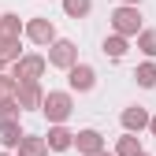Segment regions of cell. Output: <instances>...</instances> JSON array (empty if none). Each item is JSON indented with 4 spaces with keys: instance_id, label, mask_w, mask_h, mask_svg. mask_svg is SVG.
Returning <instances> with one entry per match:
<instances>
[{
    "instance_id": "21",
    "label": "cell",
    "mask_w": 156,
    "mask_h": 156,
    "mask_svg": "<svg viewBox=\"0 0 156 156\" xmlns=\"http://www.w3.org/2000/svg\"><path fill=\"white\" fill-rule=\"evenodd\" d=\"M8 119H19V104L15 101H0V123H8Z\"/></svg>"
},
{
    "instance_id": "5",
    "label": "cell",
    "mask_w": 156,
    "mask_h": 156,
    "mask_svg": "<svg viewBox=\"0 0 156 156\" xmlns=\"http://www.w3.org/2000/svg\"><path fill=\"white\" fill-rule=\"evenodd\" d=\"M41 82H19L15 86V104L19 112H34V108H41Z\"/></svg>"
},
{
    "instance_id": "27",
    "label": "cell",
    "mask_w": 156,
    "mask_h": 156,
    "mask_svg": "<svg viewBox=\"0 0 156 156\" xmlns=\"http://www.w3.org/2000/svg\"><path fill=\"white\" fill-rule=\"evenodd\" d=\"M0 156H11V152H0Z\"/></svg>"
},
{
    "instance_id": "10",
    "label": "cell",
    "mask_w": 156,
    "mask_h": 156,
    "mask_svg": "<svg viewBox=\"0 0 156 156\" xmlns=\"http://www.w3.org/2000/svg\"><path fill=\"white\" fill-rule=\"evenodd\" d=\"M45 145H48L52 152H67V149L74 145V134H71L67 126H48V138H45Z\"/></svg>"
},
{
    "instance_id": "17",
    "label": "cell",
    "mask_w": 156,
    "mask_h": 156,
    "mask_svg": "<svg viewBox=\"0 0 156 156\" xmlns=\"http://www.w3.org/2000/svg\"><path fill=\"white\" fill-rule=\"evenodd\" d=\"M89 8H93V0H63V11H67L71 19H86Z\"/></svg>"
},
{
    "instance_id": "14",
    "label": "cell",
    "mask_w": 156,
    "mask_h": 156,
    "mask_svg": "<svg viewBox=\"0 0 156 156\" xmlns=\"http://www.w3.org/2000/svg\"><path fill=\"white\" fill-rule=\"evenodd\" d=\"M126 37H119V34H112V37H104V56H108V60H123V56H126Z\"/></svg>"
},
{
    "instance_id": "3",
    "label": "cell",
    "mask_w": 156,
    "mask_h": 156,
    "mask_svg": "<svg viewBox=\"0 0 156 156\" xmlns=\"http://www.w3.org/2000/svg\"><path fill=\"white\" fill-rule=\"evenodd\" d=\"M45 56H37V52H30V56H19L15 60V71H11V78H15V86L19 82H37V78L45 74Z\"/></svg>"
},
{
    "instance_id": "6",
    "label": "cell",
    "mask_w": 156,
    "mask_h": 156,
    "mask_svg": "<svg viewBox=\"0 0 156 156\" xmlns=\"http://www.w3.org/2000/svg\"><path fill=\"white\" fill-rule=\"evenodd\" d=\"M67 86L78 89V93H89V89L97 86V71H93L89 63H74V67L67 71Z\"/></svg>"
},
{
    "instance_id": "24",
    "label": "cell",
    "mask_w": 156,
    "mask_h": 156,
    "mask_svg": "<svg viewBox=\"0 0 156 156\" xmlns=\"http://www.w3.org/2000/svg\"><path fill=\"white\" fill-rule=\"evenodd\" d=\"M0 74H4V60H0Z\"/></svg>"
},
{
    "instance_id": "20",
    "label": "cell",
    "mask_w": 156,
    "mask_h": 156,
    "mask_svg": "<svg viewBox=\"0 0 156 156\" xmlns=\"http://www.w3.org/2000/svg\"><path fill=\"white\" fill-rule=\"evenodd\" d=\"M0 101H15V78L0 74Z\"/></svg>"
},
{
    "instance_id": "18",
    "label": "cell",
    "mask_w": 156,
    "mask_h": 156,
    "mask_svg": "<svg viewBox=\"0 0 156 156\" xmlns=\"http://www.w3.org/2000/svg\"><path fill=\"white\" fill-rule=\"evenodd\" d=\"M138 48L152 60V56H156V30H141V34H138Z\"/></svg>"
},
{
    "instance_id": "19",
    "label": "cell",
    "mask_w": 156,
    "mask_h": 156,
    "mask_svg": "<svg viewBox=\"0 0 156 156\" xmlns=\"http://www.w3.org/2000/svg\"><path fill=\"white\" fill-rule=\"evenodd\" d=\"M19 56H23V52H19V41H0V60H4V67L15 63Z\"/></svg>"
},
{
    "instance_id": "26",
    "label": "cell",
    "mask_w": 156,
    "mask_h": 156,
    "mask_svg": "<svg viewBox=\"0 0 156 156\" xmlns=\"http://www.w3.org/2000/svg\"><path fill=\"white\" fill-rule=\"evenodd\" d=\"M138 156H149V152H145V149H141V152H138Z\"/></svg>"
},
{
    "instance_id": "16",
    "label": "cell",
    "mask_w": 156,
    "mask_h": 156,
    "mask_svg": "<svg viewBox=\"0 0 156 156\" xmlns=\"http://www.w3.org/2000/svg\"><path fill=\"white\" fill-rule=\"evenodd\" d=\"M134 78H138V86H141V89H152V86H156V63L145 60L138 71H134Z\"/></svg>"
},
{
    "instance_id": "11",
    "label": "cell",
    "mask_w": 156,
    "mask_h": 156,
    "mask_svg": "<svg viewBox=\"0 0 156 156\" xmlns=\"http://www.w3.org/2000/svg\"><path fill=\"white\" fill-rule=\"evenodd\" d=\"M15 149H19V156H48V145H45V138H37V134H23Z\"/></svg>"
},
{
    "instance_id": "1",
    "label": "cell",
    "mask_w": 156,
    "mask_h": 156,
    "mask_svg": "<svg viewBox=\"0 0 156 156\" xmlns=\"http://www.w3.org/2000/svg\"><path fill=\"white\" fill-rule=\"evenodd\" d=\"M41 112H45V119L52 126H63L71 119V112H74V101H71V93H63V89H48L41 97Z\"/></svg>"
},
{
    "instance_id": "7",
    "label": "cell",
    "mask_w": 156,
    "mask_h": 156,
    "mask_svg": "<svg viewBox=\"0 0 156 156\" xmlns=\"http://www.w3.org/2000/svg\"><path fill=\"white\" fill-rule=\"evenodd\" d=\"M23 34L30 37L34 45H52L56 41V26L48 23V19H30V23L23 26Z\"/></svg>"
},
{
    "instance_id": "12",
    "label": "cell",
    "mask_w": 156,
    "mask_h": 156,
    "mask_svg": "<svg viewBox=\"0 0 156 156\" xmlns=\"http://www.w3.org/2000/svg\"><path fill=\"white\" fill-rule=\"evenodd\" d=\"M19 37H23V19L15 11L0 15V41H19Z\"/></svg>"
},
{
    "instance_id": "15",
    "label": "cell",
    "mask_w": 156,
    "mask_h": 156,
    "mask_svg": "<svg viewBox=\"0 0 156 156\" xmlns=\"http://www.w3.org/2000/svg\"><path fill=\"white\" fill-rule=\"evenodd\" d=\"M141 145H138V134H123L119 141H115V152L112 156H138Z\"/></svg>"
},
{
    "instance_id": "9",
    "label": "cell",
    "mask_w": 156,
    "mask_h": 156,
    "mask_svg": "<svg viewBox=\"0 0 156 156\" xmlns=\"http://www.w3.org/2000/svg\"><path fill=\"white\" fill-rule=\"evenodd\" d=\"M123 130H126V134H141V130H149V112H145L141 104L123 108Z\"/></svg>"
},
{
    "instance_id": "22",
    "label": "cell",
    "mask_w": 156,
    "mask_h": 156,
    "mask_svg": "<svg viewBox=\"0 0 156 156\" xmlns=\"http://www.w3.org/2000/svg\"><path fill=\"white\" fill-rule=\"evenodd\" d=\"M149 130H152V138H156V115H149Z\"/></svg>"
},
{
    "instance_id": "25",
    "label": "cell",
    "mask_w": 156,
    "mask_h": 156,
    "mask_svg": "<svg viewBox=\"0 0 156 156\" xmlns=\"http://www.w3.org/2000/svg\"><path fill=\"white\" fill-rule=\"evenodd\" d=\"M97 156H112V152H97Z\"/></svg>"
},
{
    "instance_id": "2",
    "label": "cell",
    "mask_w": 156,
    "mask_h": 156,
    "mask_svg": "<svg viewBox=\"0 0 156 156\" xmlns=\"http://www.w3.org/2000/svg\"><path fill=\"white\" fill-rule=\"evenodd\" d=\"M45 63H48V67H60V71H71V67L78 63V48H74V41H67V37H56V41L48 45Z\"/></svg>"
},
{
    "instance_id": "23",
    "label": "cell",
    "mask_w": 156,
    "mask_h": 156,
    "mask_svg": "<svg viewBox=\"0 0 156 156\" xmlns=\"http://www.w3.org/2000/svg\"><path fill=\"white\" fill-rule=\"evenodd\" d=\"M141 4V0H123V8H138Z\"/></svg>"
},
{
    "instance_id": "4",
    "label": "cell",
    "mask_w": 156,
    "mask_h": 156,
    "mask_svg": "<svg viewBox=\"0 0 156 156\" xmlns=\"http://www.w3.org/2000/svg\"><path fill=\"white\" fill-rule=\"evenodd\" d=\"M112 26L119 37H138L145 26H141V11L138 8H115L112 11Z\"/></svg>"
},
{
    "instance_id": "8",
    "label": "cell",
    "mask_w": 156,
    "mask_h": 156,
    "mask_svg": "<svg viewBox=\"0 0 156 156\" xmlns=\"http://www.w3.org/2000/svg\"><path fill=\"white\" fill-rule=\"evenodd\" d=\"M71 149H78L82 156H97V152H104V138H101V130H78L74 134V145Z\"/></svg>"
},
{
    "instance_id": "13",
    "label": "cell",
    "mask_w": 156,
    "mask_h": 156,
    "mask_svg": "<svg viewBox=\"0 0 156 156\" xmlns=\"http://www.w3.org/2000/svg\"><path fill=\"white\" fill-rule=\"evenodd\" d=\"M19 138H23V126H19V119H8V123H0V145L4 149H15Z\"/></svg>"
}]
</instances>
